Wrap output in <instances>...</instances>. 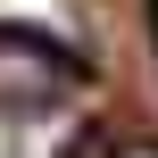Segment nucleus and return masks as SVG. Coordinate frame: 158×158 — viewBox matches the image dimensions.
<instances>
[{"instance_id":"f03ea898","label":"nucleus","mask_w":158,"mask_h":158,"mask_svg":"<svg viewBox=\"0 0 158 158\" xmlns=\"http://www.w3.org/2000/svg\"><path fill=\"white\" fill-rule=\"evenodd\" d=\"M117 158H158V150H117Z\"/></svg>"},{"instance_id":"f257e3e1","label":"nucleus","mask_w":158,"mask_h":158,"mask_svg":"<svg viewBox=\"0 0 158 158\" xmlns=\"http://www.w3.org/2000/svg\"><path fill=\"white\" fill-rule=\"evenodd\" d=\"M75 92V67L42 33H0V108H50Z\"/></svg>"}]
</instances>
